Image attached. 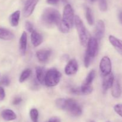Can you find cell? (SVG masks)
Here are the masks:
<instances>
[{
  "label": "cell",
  "instance_id": "1",
  "mask_svg": "<svg viewBox=\"0 0 122 122\" xmlns=\"http://www.w3.org/2000/svg\"><path fill=\"white\" fill-rule=\"evenodd\" d=\"M57 107L61 110H66L74 117L80 116L82 113V109L81 105L73 99L60 98L56 102Z\"/></svg>",
  "mask_w": 122,
  "mask_h": 122
},
{
  "label": "cell",
  "instance_id": "2",
  "mask_svg": "<svg viewBox=\"0 0 122 122\" xmlns=\"http://www.w3.org/2000/svg\"><path fill=\"white\" fill-rule=\"evenodd\" d=\"M61 20L60 12L53 8H45L41 16L42 23L48 28L58 26Z\"/></svg>",
  "mask_w": 122,
  "mask_h": 122
},
{
  "label": "cell",
  "instance_id": "3",
  "mask_svg": "<svg viewBox=\"0 0 122 122\" xmlns=\"http://www.w3.org/2000/svg\"><path fill=\"white\" fill-rule=\"evenodd\" d=\"M75 24L79 38V41L83 46H86L89 41V33L83 22L78 16L75 17Z\"/></svg>",
  "mask_w": 122,
  "mask_h": 122
},
{
  "label": "cell",
  "instance_id": "4",
  "mask_svg": "<svg viewBox=\"0 0 122 122\" xmlns=\"http://www.w3.org/2000/svg\"><path fill=\"white\" fill-rule=\"evenodd\" d=\"M61 74L56 68L50 69L46 72L45 78V84L47 87L57 86L60 81Z\"/></svg>",
  "mask_w": 122,
  "mask_h": 122
},
{
  "label": "cell",
  "instance_id": "5",
  "mask_svg": "<svg viewBox=\"0 0 122 122\" xmlns=\"http://www.w3.org/2000/svg\"><path fill=\"white\" fill-rule=\"evenodd\" d=\"M75 17L73 9L71 5H66L63 10L62 21L70 29L73 26V23H75Z\"/></svg>",
  "mask_w": 122,
  "mask_h": 122
},
{
  "label": "cell",
  "instance_id": "6",
  "mask_svg": "<svg viewBox=\"0 0 122 122\" xmlns=\"http://www.w3.org/2000/svg\"><path fill=\"white\" fill-rule=\"evenodd\" d=\"M95 77V71L91 70L87 75L86 78L83 81L82 86L81 87L82 94H88L92 92L93 87L92 86L93 81Z\"/></svg>",
  "mask_w": 122,
  "mask_h": 122
},
{
  "label": "cell",
  "instance_id": "7",
  "mask_svg": "<svg viewBox=\"0 0 122 122\" xmlns=\"http://www.w3.org/2000/svg\"><path fill=\"white\" fill-rule=\"evenodd\" d=\"M98 39L95 37H90L87 44V50L85 54L93 59L98 55Z\"/></svg>",
  "mask_w": 122,
  "mask_h": 122
},
{
  "label": "cell",
  "instance_id": "8",
  "mask_svg": "<svg viewBox=\"0 0 122 122\" xmlns=\"http://www.w3.org/2000/svg\"><path fill=\"white\" fill-rule=\"evenodd\" d=\"M100 69L103 76L108 75L112 73V62L108 56H104L101 59L100 63Z\"/></svg>",
  "mask_w": 122,
  "mask_h": 122
},
{
  "label": "cell",
  "instance_id": "9",
  "mask_svg": "<svg viewBox=\"0 0 122 122\" xmlns=\"http://www.w3.org/2000/svg\"><path fill=\"white\" fill-rule=\"evenodd\" d=\"M79 65L77 61L75 59L70 60L64 68L65 74L67 75H74L78 70Z\"/></svg>",
  "mask_w": 122,
  "mask_h": 122
},
{
  "label": "cell",
  "instance_id": "10",
  "mask_svg": "<svg viewBox=\"0 0 122 122\" xmlns=\"http://www.w3.org/2000/svg\"><path fill=\"white\" fill-rule=\"evenodd\" d=\"M39 1V0H27L23 9V15L25 17H28L33 13Z\"/></svg>",
  "mask_w": 122,
  "mask_h": 122
},
{
  "label": "cell",
  "instance_id": "11",
  "mask_svg": "<svg viewBox=\"0 0 122 122\" xmlns=\"http://www.w3.org/2000/svg\"><path fill=\"white\" fill-rule=\"evenodd\" d=\"M114 81V75L112 73L103 76L102 80V90L104 92H107L109 89L112 88Z\"/></svg>",
  "mask_w": 122,
  "mask_h": 122
},
{
  "label": "cell",
  "instance_id": "12",
  "mask_svg": "<svg viewBox=\"0 0 122 122\" xmlns=\"http://www.w3.org/2000/svg\"><path fill=\"white\" fill-rule=\"evenodd\" d=\"M105 33V24L102 20L97 22L95 27V35L98 40H101L103 38Z\"/></svg>",
  "mask_w": 122,
  "mask_h": 122
},
{
  "label": "cell",
  "instance_id": "13",
  "mask_svg": "<svg viewBox=\"0 0 122 122\" xmlns=\"http://www.w3.org/2000/svg\"><path fill=\"white\" fill-rule=\"evenodd\" d=\"M51 55V51L50 50H47V49L39 50L36 53V56L38 61H40L41 62H46V61H48Z\"/></svg>",
  "mask_w": 122,
  "mask_h": 122
},
{
  "label": "cell",
  "instance_id": "14",
  "mask_svg": "<svg viewBox=\"0 0 122 122\" xmlns=\"http://www.w3.org/2000/svg\"><path fill=\"white\" fill-rule=\"evenodd\" d=\"M108 39L113 47L121 56H122V40L113 35H110Z\"/></svg>",
  "mask_w": 122,
  "mask_h": 122
},
{
  "label": "cell",
  "instance_id": "15",
  "mask_svg": "<svg viewBox=\"0 0 122 122\" xmlns=\"http://www.w3.org/2000/svg\"><path fill=\"white\" fill-rule=\"evenodd\" d=\"M27 33L24 31L21 34L19 41V51L22 56H25L26 54V49H27Z\"/></svg>",
  "mask_w": 122,
  "mask_h": 122
},
{
  "label": "cell",
  "instance_id": "16",
  "mask_svg": "<svg viewBox=\"0 0 122 122\" xmlns=\"http://www.w3.org/2000/svg\"><path fill=\"white\" fill-rule=\"evenodd\" d=\"M30 39L31 42L34 47L39 46L43 41V37L41 34L35 30L31 33Z\"/></svg>",
  "mask_w": 122,
  "mask_h": 122
},
{
  "label": "cell",
  "instance_id": "17",
  "mask_svg": "<svg viewBox=\"0 0 122 122\" xmlns=\"http://www.w3.org/2000/svg\"><path fill=\"white\" fill-rule=\"evenodd\" d=\"M14 38V35L11 31L0 26V39L5 41H10L13 40Z\"/></svg>",
  "mask_w": 122,
  "mask_h": 122
},
{
  "label": "cell",
  "instance_id": "18",
  "mask_svg": "<svg viewBox=\"0 0 122 122\" xmlns=\"http://www.w3.org/2000/svg\"><path fill=\"white\" fill-rule=\"evenodd\" d=\"M2 118L6 121H12L16 119L17 116L15 112L10 109H5L1 112Z\"/></svg>",
  "mask_w": 122,
  "mask_h": 122
},
{
  "label": "cell",
  "instance_id": "19",
  "mask_svg": "<svg viewBox=\"0 0 122 122\" xmlns=\"http://www.w3.org/2000/svg\"><path fill=\"white\" fill-rule=\"evenodd\" d=\"M45 70L44 68L38 67L36 68V80L39 83H45V78L46 75Z\"/></svg>",
  "mask_w": 122,
  "mask_h": 122
},
{
  "label": "cell",
  "instance_id": "20",
  "mask_svg": "<svg viewBox=\"0 0 122 122\" xmlns=\"http://www.w3.org/2000/svg\"><path fill=\"white\" fill-rule=\"evenodd\" d=\"M122 90L120 83L117 80H114L112 87V94L114 98H119L121 96Z\"/></svg>",
  "mask_w": 122,
  "mask_h": 122
},
{
  "label": "cell",
  "instance_id": "21",
  "mask_svg": "<svg viewBox=\"0 0 122 122\" xmlns=\"http://www.w3.org/2000/svg\"><path fill=\"white\" fill-rule=\"evenodd\" d=\"M20 16V11L19 10L15 11L11 14L10 16V24L12 26L15 27L19 25Z\"/></svg>",
  "mask_w": 122,
  "mask_h": 122
},
{
  "label": "cell",
  "instance_id": "22",
  "mask_svg": "<svg viewBox=\"0 0 122 122\" xmlns=\"http://www.w3.org/2000/svg\"><path fill=\"white\" fill-rule=\"evenodd\" d=\"M31 74H32V71L30 69H29V68L25 69L20 75V78H19V81L20 83H23L29 77Z\"/></svg>",
  "mask_w": 122,
  "mask_h": 122
},
{
  "label": "cell",
  "instance_id": "23",
  "mask_svg": "<svg viewBox=\"0 0 122 122\" xmlns=\"http://www.w3.org/2000/svg\"><path fill=\"white\" fill-rule=\"evenodd\" d=\"M86 20L88 21V23L89 25H92L94 24V18H93L92 13V10L89 7H86Z\"/></svg>",
  "mask_w": 122,
  "mask_h": 122
},
{
  "label": "cell",
  "instance_id": "24",
  "mask_svg": "<svg viewBox=\"0 0 122 122\" xmlns=\"http://www.w3.org/2000/svg\"><path fill=\"white\" fill-rule=\"evenodd\" d=\"M30 117L33 122H38L39 117V112L36 108H32L30 111Z\"/></svg>",
  "mask_w": 122,
  "mask_h": 122
},
{
  "label": "cell",
  "instance_id": "25",
  "mask_svg": "<svg viewBox=\"0 0 122 122\" xmlns=\"http://www.w3.org/2000/svg\"><path fill=\"white\" fill-rule=\"evenodd\" d=\"M99 8L102 11H106L108 8L107 0H99Z\"/></svg>",
  "mask_w": 122,
  "mask_h": 122
},
{
  "label": "cell",
  "instance_id": "26",
  "mask_svg": "<svg viewBox=\"0 0 122 122\" xmlns=\"http://www.w3.org/2000/svg\"><path fill=\"white\" fill-rule=\"evenodd\" d=\"M114 110L118 115L122 117V104H119L114 106Z\"/></svg>",
  "mask_w": 122,
  "mask_h": 122
},
{
  "label": "cell",
  "instance_id": "27",
  "mask_svg": "<svg viewBox=\"0 0 122 122\" xmlns=\"http://www.w3.org/2000/svg\"><path fill=\"white\" fill-rule=\"evenodd\" d=\"M92 60V58L90 56H88V55L85 54L84 57V65L85 67L88 68L89 66V65L91 64V62Z\"/></svg>",
  "mask_w": 122,
  "mask_h": 122
},
{
  "label": "cell",
  "instance_id": "28",
  "mask_svg": "<svg viewBox=\"0 0 122 122\" xmlns=\"http://www.w3.org/2000/svg\"><path fill=\"white\" fill-rule=\"evenodd\" d=\"M25 28H26V29L30 33H32L34 31L33 25L30 22H26V23H25Z\"/></svg>",
  "mask_w": 122,
  "mask_h": 122
},
{
  "label": "cell",
  "instance_id": "29",
  "mask_svg": "<svg viewBox=\"0 0 122 122\" xmlns=\"http://www.w3.org/2000/svg\"><path fill=\"white\" fill-rule=\"evenodd\" d=\"M70 92L73 94H82V92H81V87H72V88L70 89Z\"/></svg>",
  "mask_w": 122,
  "mask_h": 122
},
{
  "label": "cell",
  "instance_id": "30",
  "mask_svg": "<svg viewBox=\"0 0 122 122\" xmlns=\"http://www.w3.org/2000/svg\"><path fill=\"white\" fill-rule=\"evenodd\" d=\"M1 83L2 84V85H4V86H7L10 84V80L9 78H8V77L4 76L2 77Z\"/></svg>",
  "mask_w": 122,
  "mask_h": 122
},
{
  "label": "cell",
  "instance_id": "31",
  "mask_svg": "<svg viewBox=\"0 0 122 122\" xmlns=\"http://www.w3.org/2000/svg\"><path fill=\"white\" fill-rule=\"evenodd\" d=\"M21 102H22V99H21V97L17 96L13 99V105H19V104H20Z\"/></svg>",
  "mask_w": 122,
  "mask_h": 122
},
{
  "label": "cell",
  "instance_id": "32",
  "mask_svg": "<svg viewBox=\"0 0 122 122\" xmlns=\"http://www.w3.org/2000/svg\"><path fill=\"white\" fill-rule=\"evenodd\" d=\"M5 96V93L4 88L1 86H0V101L3 100Z\"/></svg>",
  "mask_w": 122,
  "mask_h": 122
},
{
  "label": "cell",
  "instance_id": "33",
  "mask_svg": "<svg viewBox=\"0 0 122 122\" xmlns=\"http://www.w3.org/2000/svg\"><path fill=\"white\" fill-rule=\"evenodd\" d=\"M48 122H61V120L57 117H52L49 120Z\"/></svg>",
  "mask_w": 122,
  "mask_h": 122
},
{
  "label": "cell",
  "instance_id": "34",
  "mask_svg": "<svg viewBox=\"0 0 122 122\" xmlns=\"http://www.w3.org/2000/svg\"><path fill=\"white\" fill-rule=\"evenodd\" d=\"M60 0H46V2L48 4L51 5H55L58 3Z\"/></svg>",
  "mask_w": 122,
  "mask_h": 122
},
{
  "label": "cell",
  "instance_id": "35",
  "mask_svg": "<svg viewBox=\"0 0 122 122\" xmlns=\"http://www.w3.org/2000/svg\"><path fill=\"white\" fill-rule=\"evenodd\" d=\"M119 20H120V22H121L122 24V12L120 13V14H119Z\"/></svg>",
  "mask_w": 122,
  "mask_h": 122
},
{
  "label": "cell",
  "instance_id": "36",
  "mask_svg": "<svg viewBox=\"0 0 122 122\" xmlns=\"http://www.w3.org/2000/svg\"><path fill=\"white\" fill-rule=\"evenodd\" d=\"M91 1H92V2H94V1H95V0H90Z\"/></svg>",
  "mask_w": 122,
  "mask_h": 122
},
{
  "label": "cell",
  "instance_id": "37",
  "mask_svg": "<svg viewBox=\"0 0 122 122\" xmlns=\"http://www.w3.org/2000/svg\"><path fill=\"white\" fill-rule=\"evenodd\" d=\"M109 122V121H108V122Z\"/></svg>",
  "mask_w": 122,
  "mask_h": 122
},
{
  "label": "cell",
  "instance_id": "38",
  "mask_svg": "<svg viewBox=\"0 0 122 122\" xmlns=\"http://www.w3.org/2000/svg\"></svg>",
  "mask_w": 122,
  "mask_h": 122
}]
</instances>
